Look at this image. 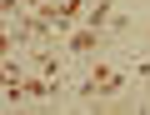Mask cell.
<instances>
[{"instance_id":"obj_1","label":"cell","mask_w":150,"mask_h":115,"mask_svg":"<svg viewBox=\"0 0 150 115\" xmlns=\"http://www.w3.org/2000/svg\"><path fill=\"white\" fill-rule=\"evenodd\" d=\"M70 105L80 110H135V80L120 55H95L90 65L75 70L70 80Z\"/></svg>"},{"instance_id":"obj_2","label":"cell","mask_w":150,"mask_h":115,"mask_svg":"<svg viewBox=\"0 0 150 115\" xmlns=\"http://www.w3.org/2000/svg\"><path fill=\"white\" fill-rule=\"evenodd\" d=\"M60 50L70 55V65L80 70V65L95 60V55H110V40H105V30H95V25H75V30L60 40Z\"/></svg>"}]
</instances>
